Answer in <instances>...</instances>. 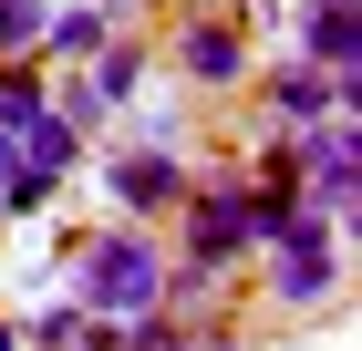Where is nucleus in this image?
<instances>
[{"label": "nucleus", "instance_id": "obj_1", "mask_svg": "<svg viewBox=\"0 0 362 351\" xmlns=\"http://www.w3.org/2000/svg\"><path fill=\"white\" fill-rule=\"evenodd\" d=\"M62 238V299L83 310V321H145V310H166V238L135 227V217H104V227H52Z\"/></svg>", "mask_w": 362, "mask_h": 351}, {"label": "nucleus", "instance_id": "obj_2", "mask_svg": "<svg viewBox=\"0 0 362 351\" xmlns=\"http://www.w3.org/2000/svg\"><path fill=\"white\" fill-rule=\"evenodd\" d=\"M259 258H269V299L290 310V321H310V310H332V299H341V258H352V238H341L332 217L300 196V207L269 227Z\"/></svg>", "mask_w": 362, "mask_h": 351}, {"label": "nucleus", "instance_id": "obj_3", "mask_svg": "<svg viewBox=\"0 0 362 351\" xmlns=\"http://www.w3.org/2000/svg\"><path fill=\"white\" fill-rule=\"evenodd\" d=\"M166 73L187 83V93H249V0H207V11H187L166 42Z\"/></svg>", "mask_w": 362, "mask_h": 351}, {"label": "nucleus", "instance_id": "obj_4", "mask_svg": "<svg viewBox=\"0 0 362 351\" xmlns=\"http://www.w3.org/2000/svg\"><path fill=\"white\" fill-rule=\"evenodd\" d=\"M93 176H104L114 217L156 227V217H176V207H187V186H197V155H187V145H114V155H93Z\"/></svg>", "mask_w": 362, "mask_h": 351}, {"label": "nucleus", "instance_id": "obj_5", "mask_svg": "<svg viewBox=\"0 0 362 351\" xmlns=\"http://www.w3.org/2000/svg\"><path fill=\"white\" fill-rule=\"evenodd\" d=\"M290 145H300V196L332 217L341 238H352V227H362V124L321 114V124H300Z\"/></svg>", "mask_w": 362, "mask_h": 351}, {"label": "nucleus", "instance_id": "obj_6", "mask_svg": "<svg viewBox=\"0 0 362 351\" xmlns=\"http://www.w3.org/2000/svg\"><path fill=\"white\" fill-rule=\"evenodd\" d=\"M310 73H362V0H300L290 11Z\"/></svg>", "mask_w": 362, "mask_h": 351}, {"label": "nucleus", "instance_id": "obj_7", "mask_svg": "<svg viewBox=\"0 0 362 351\" xmlns=\"http://www.w3.org/2000/svg\"><path fill=\"white\" fill-rule=\"evenodd\" d=\"M114 42V21H104V0H52V21H42V62H62V73H83L93 52Z\"/></svg>", "mask_w": 362, "mask_h": 351}, {"label": "nucleus", "instance_id": "obj_8", "mask_svg": "<svg viewBox=\"0 0 362 351\" xmlns=\"http://www.w3.org/2000/svg\"><path fill=\"white\" fill-rule=\"evenodd\" d=\"M11 145H21V165H31V176H52V186H73V176H83V165H93V145L73 135V124H62L52 104L31 114V124H21V135H11Z\"/></svg>", "mask_w": 362, "mask_h": 351}, {"label": "nucleus", "instance_id": "obj_9", "mask_svg": "<svg viewBox=\"0 0 362 351\" xmlns=\"http://www.w3.org/2000/svg\"><path fill=\"white\" fill-rule=\"evenodd\" d=\"M145 73H156V52H145L135 31H114L104 52L83 62V83H93V104H104V114H124V104H135V93H145Z\"/></svg>", "mask_w": 362, "mask_h": 351}, {"label": "nucleus", "instance_id": "obj_10", "mask_svg": "<svg viewBox=\"0 0 362 351\" xmlns=\"http://www.w3.org/2000/svg\"><path fill=\"white\" fill-rule=\"evenodd\" d=\"M42 21L52 0H0V62H42Z\"/></svg>", "mask_w": 362, "mask_h": 351}, {"label": "nucleus", "instance_id": "obj_11", "mask_svg": "<svg viewBox=\"0 0 362 351\" xmlns=\"http://www.w3.org/2000/svg\"><path fill=\"white\" fill-rule=\"evenodd\" d=\"M73 331H83V310H73V299H42V310H21V351H73Z\"/></svg>", "mask_w": 362, "mask_h": 351}, {"label": "nucleus", "instance_id": "obj_12", "mask_svg": "<svg viewBox=\"0 0 362 351\" xmlns=\"http://www.w3.org/2000/svg\"><path fill=\"white\" fill-rule=\"evenodd\" d=\"M52 114H62V124H73L83 145L104 135V104H93V83H83V73H73V83H52Z\"/></svg>", "mask_w": 362, "mask_h": 351}, {"label": "nucleus", "instance_id": "obj_13", "mask_svg": "<svg viewBox=\"0 0 362 351\" xmlns=\"http://www.w3.org/2000/svg\"><path fill=\"white\" fill-rule=\"evenodd\" d=\"M176 331H187V351H249L228 310H176Z\"/></svg>", "mask_w": 362, "mask_h": 351}, {"label": "nucleus", "instance_id": "obj_14", "mask_svg": "<svg viewBox=\"0 0 362 351\" xmlns=\"http://www.w3.org/2000/svg\"><path fill=\"white\" fill-rule=\"evenodd\" d=\"M114 331H124V351H187L176 310H145V321H114Z\"/></svg>", "mask_w": 362, "mask_h": 351}, {"label": "nucleus", "instance_id": "obj_15", "mask_svg": "<svg viewBox=\"0 0 362 351\" xmlns=\"http://www.w3.org/2000/svg\"><path fill=\"white\" fill-rule=\"evenodd\" d=\"M11 176H21V145H11V135H0V186H11Z\"/></svg>", "mask_w": 362, "mask_h": 351}]
</instances>
